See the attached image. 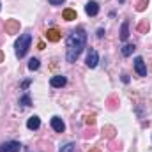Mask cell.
<instances>
[{"instance_id": "obj_9", "label": "cell", "mask_w": 152, "mask_h": 152, "mask_svg": "<svg viewBox=\"0 0 152 152\" xmlns=\"http://www.w3.org/2000/svg\"><path fill=\"white\" fill-rule=\"evenodd\" d=\"M50 83H51V87H55V88H58V87H64V85L67 83V80H66V76H62V75H57V76H53V78L50 80Z\"/></svg>"}, {"instance_id": "obj_18", "label": "cell", "mask_w": 152, "mask_h": 152, "mask_svg": "<svg viewBox=\"0 0 152 152\" xmlns=\"http://www.w3.org/2000/svg\"><path fill=\"white\" fill-rule=\"evenodd\" d=\"M138 30H140V32H143V34H145V32H147V30H149V21H147V20H143V21H142V23H140V25H138Z\"/></svg>"}, {"instance_id": "obj_21", "label": "cell", "mask_w": 152, "mask_h": 152, "mask_svg": "<svg viewBox=\"0 0 152 152\" xmlns=\"http://www.w3.org/2000/svg\"><path fill=\"white\" fill-rule=\"evenodd\" d=\"M30 83H32V80H25V81L21 83V88H23V90H27V88L30 87Z\"/></svg>"}, {"instance_id": "obj_22", "label": "cell", "mask_w": 152, "mask_h": 152, "mask_svg": "<svg viewBox=\"0 0 152 152\" xmlns=\"http://www.w3.org/2000/svg\"><path fill=\"white\" fill-rule=\"evenodd\" d=\"M85 122L92 126V124H96V117H94V115H90V117H87V120H85Z\"/></svg>"}, {"instance_id": "obj_17", "label": "cell", "mask_w": 152, "mask_h": 152, "mask_svg": "<svg viewBox=\"0 0 152 152\" xmlns=\"http://www.w3.org/2000/svg\"><path fill=\"white\" fill-rule=\"evenodd\" d=\"M20 104H21V106H30V104H32V99H30V96H28V94H25V96L20 99Z\"/></svg>"}, {"instance_id": "obj_13", "label": "cell", "mask_w": 152, "mask_h": 152, "mask_svg": "<svg viewBox=\"0 0 152 152\" xmlns=\"http://www.w3.org/2000/svg\"><path fill=\"white\" fill-rule=\"evenodd\" d=\"M62 16H64V20L73 21V20H76V11H73V9H66V11L62 12Z\"/></svg>"}, {"instance_id": "obj_19", "label": "cell", "mask_w": 152, "mask_h": 152, "mask_svg": "<svg viewBox=\"0 0 152 152\" xmlns=\"http://www.w3.org/2000/svg\"><path fill=\"white\" fill-rule=\"evenodd\" d=\"M147 4H149V0H138L136 2V11H143L147 7Z\"/></svg>"}, {"instance_id": "obj_12", "label": "cell", "mask_w": 152, "mask_h": 152, "mask_svg": "<svg viewBox=\"0 0 152 152\" xmlns=\"http://www.w3.org/2000/svg\"><path fill=\"white\" fill-rule=\"evenodd\" d=\"M129 37V21H124L122 23V28H120V39L122 41H127Z\"/></svg>"}, {"instance_id": "obj_15", "label": "cell", "mask_w": 152, "mask_h": 152, "mask_svg": "<svg viewBox=\"0 0 152 152\" xmlns=\"http://www.w3.org/2000/svg\"><path fill=\"white\" fill-rule=\"evenodd\" d=\"M28 69L30 71H37L39 69V58H30L28 60Z\"/></svg>"}, {"instance_id": "obj_4", "label": "cell", "mask_w": 152, "mask_h": 152, "mask_svg": "<svg viewBox=\"0 0 152 152\" xmlns=\"http://www.w3.org/2000/svg\"><path fill=\"white\" fill-rule=\"evenodd\" d=\"M134 69H136V73L140 76H147V66H145V62H143L142 57L134 58Z\"/></svg>"}, {"instance_id": "obj_14", "label": "cell", "mask_w": 152, "mask_h": 152, "mask_svg": "<svg viewBox=\"0 0 152 152\" xmlns=\"http://www.w3.org/2000/svg\"><path fill=\"white\" fill-rule=\"evenodd\" d=\"M134 50H136V48H134V44H126V46L122 48V55H124V57H129Z\"/></svg>"}, {"instance_id": "obj_5", "label": "cell", "mask_w": 152, "mask_h": 152, "mask_svg": "<svg viewBox=\"0 0 152 152\" xmlns=\"http://www.w3.org/2000/svg\"><path fill=\"white\" fill-rule=\"evenodd\" d=\"M97 62H99V55H97V51H96V50H90L88 55H87V66H88L90 69H94V67L97 66Z\"/></svg>"}, {"instance_id": "obj_25", "label": "cell", "mask_w": 152, "mask_h": 152, "mask_svg": "<svg viewBox=\"0 0 152 152\" xmlns=\"http://www.w3.org/2000/svg\"><path fill=\"white\" fill-rule=\"evenodd\" d=\"M103 36H104V30H103V28H99V30H97V37H103Z\"/></svg>"}, {"instance_id": "obj_23", "label": "cell", "mask_w": 152, "mask_h": 152, "mask_svg": "<svg viewBox=\"0 0 152 152\" xmlns=\"http://www.w3.org/2000/svg\"><path fill=\"white\" fill-rule=\"evenodd\" d=\"M48 2H50L51 5H62V4H64L66 0H48Z\"/></svg>"}, {"instance_id": "obj_27", "label": "cell", "mask_w": 152, "mask_h": 152, "mask_svg": "<svg viewBox=\"0 0 152 152\" xmlns=\"http://www.w3.org/2000/svg\"><path fill=\"white\" fill-rule=\"evenodd\" d=\"M2 60H4V53L0 51V62H2Z\"/></svg>"}, {"instance_id": "obj_7", "label": "cell", "mask_w": 152, "mask_h": 152, "mask_svg": "<svg viewBox=\"0 0 152 152\" xmlns=\"http://www.w3.org/2000/svg\"><path fill=\"white\" fill-rule=\"evenodd\" d=\"M85 12L88 14V16H96L97 12H99V5H97V2H94V0H90L87 5H85Z\"/></svg>"}, {"instance_id": "obj_11", "label": "cell", "mask_w": 152, "mask_h": 152, "mask_svg": "<svg viewBox=\"0 0 152 152\" xmlns=\"http://www.w3.org/2000/svg\"><path fill=\"white\" fill-rule=\"evenodd\" d=\"M46 39L51 41V42H57V41L60 39V32H58L57 28H48V32H46Z\"/></svg>"}, {"instance_id": "obj_1", "label": "cell", "mask_w": 152, "mask_h": 152, "mask_svg": "<svg viewBox=\"0 0 152 152\" xmlns=\"http://www.w3.org/2000/svg\"><path fill=\"white\" fill-rule=\"evenodd\" d=\"M85 44H87V32H85L83 27H78L76 30L71 32V36L66 41V58H67V62L73 64V62L78 60Z\"/></svg>"}, {"instance_id": "obj_20", "label": "cell", "mask_w": 152, "mask_h": 152, "mask_svg": "<svg viewBox=\"0 0 152 152\" xmlns=\"http://www.w3.org/2000/svg\"><path fill=\"white\" fill-rule=\"evenodd\" d=\"M104 134H106L108 138H113V136H115V129L112 127V126H108V127H104Z\"/></svg>"}, {"instance_id": "obj_8", "label": "cell", "mask_w": 152, "mask_h": 152, "mask_svg": "<svg viewBox=\"0 0 152 152\" xmlns=\"http://www.w3.org/2000/svg\"><path fill=\"white\" fill-rule=\"evenodd\" d=\"M18 30H20V21L9 20V21L5 23V32H7V34H16Z\"/></svg>"}, {"instance_id": "obj_26", "label": "cell", "mask_w": 152, "mask_h": 152, "mask_svg": "<svg viewBox=\"0 0 152 152\" xmlns=\"http://www.w3.org/2000/svg\"><path fill=\"white\" fill-rule=\"evenodd\" d=\"M88 152H101V149H92V151H88Z\"/></svg>"}, {"instance_id": "obj_24", "label": "cell", "mask_w": 152, "mask_h": 152, "mask_svg": "<svg viewBox=\"0 0 152 152\" xmlns=\"http://www.w3.org/2000/svg\"><path fill=\"white\" fill-rule=\"evenodd\" d=\"M122 81H124V83H129V76H127V75H122Z\"/></svg>"}, {"instance_id": "obj_6", "label": "cell", "mask_w": 152, "mask_h": 152, "mask_svg": "<svg viewBox=\"0 0 152 152\" xmlns=\"http://www.w3.org/2000/svg\"><path fill=\"white\" fill-rule=\"evenodd\" d=\"M51 127H53L57 133H64V131H66V124H64V120H62L60 117H53V118H51Z\"/></svg>"}, {"instance_id": "obj_16", "label": "cell", "mask_w": 152, "mask_h": 152, "mask_svg": "<svg viewBox=\"0 0 152 152\" xmlns=\"http://www.w3.org/2000/svg\"><path fill=\"white\" fill-rule=\"evenodd\" d=\"M60 152H76V145L75 143H66L60 147Z\"/></svg>"}, {"instance_id": "obj_3", "label": "cell", "mask_w": 152, "mask_h": 152, "mask_svg": "<svg viewBox=\"0 0 152 152\" xmlns=\"http://www.w3.org/2000/svg\"><path fill=\"white\" fill-rule=\"evenodd\" d=\"M21 151V143L20 142H5L0 145V152H20Z\"/></svg>"}, {"instance_id": "obj_2", "label": "cell", "mask_w": 152, "mask_h": 152, "mask_svg": "<svg viewBox=\"0 0 152 152\" xmlns=\"http://www.w3.org/2000/svg\"><path fill=\"white\" fill-rule=\"evenodd\" d=\"M30 42H32V36H30V34L20 36V39H18L16 44H14V48H16V57H18V58H23V57L27 55V51H28V48H30Z\"/></svg>"}, {"instance_id": "obj_28", "label": "cell", "mask_w": 152, "mask_h": 152, "mask_svg": "<svg viewBox=\"0 0 152 152\" xmlns=\"http://www.w3.org/2000/svg\"><path fill=\"white\" fill-rule=\"evenodd\" d=\"M118 2H126V0H118Z\"/></svg>"}, {"instance_id": "obj_10", "label": "cell", "mask_w": 152, "mask_h": 152, "mask_svg": "<svg viewBox=\"0 0 152 152\" xmlns=\"http://www.w3.org/2000/svg\"><path fill=\"white\" fill-rule=\"evenodd\" d=\"M39 126H41V118H39L37 115H34V117H30V118L27 120V127H28L30 131L39 129Z\"/></svg>"}]
</instances>
